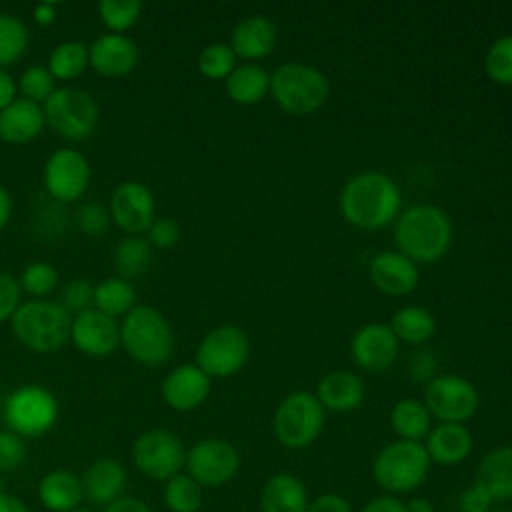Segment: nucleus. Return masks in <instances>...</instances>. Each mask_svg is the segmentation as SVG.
Here are the masks:
<instances>
[{"instance_id":"obj_1","label":"nucleus","mask_w":512,"mask_h":512,"mask_svg":"<svg viewBox=\"0 0 512 512\" xmlns=\"http://www.w3.org/2000/svg\"><path fill=\"white\" fill-rule=\"evenodd\" d=\"M338 204L348 224L362 230H382L396 222L402 212V194L388 174L366 170L342 186Z\"/></svg>"},{"instance_id":"obj_2","label":"nucleus","mask_w":512,"mask_h":512,"mask_svg":"<svg viewBox=\"0 0 512 512\" xmlns=\"http://www.w3.org/2000/svg\"><path fill=\"white\" fill-rule=\"evenodd\" d=\"M454 228L448 214L434 204H412L394 222L398 252L416 264H432L446 256L452 246Z\"/></svg>"},{"instance_id":"obj_3","label":"nucleus","mask_w":512,"mask_h":512,"mask_svg":"<svg viewBox=\"0 0 512 512\" xmlns=\"http://www.w3.org/2000/svg\"><path fill=\"white\" fill-rule=\"evenodd\" d=\"M270 96L290 116H310L330 98V82L322 70L306 62H284L270 72Z\"/></svg>"},{"instance_id":"obj_4","label":"nucleus","mask_w":512,"mask_h":512,"mask_svg":"<svg viewBox=\"0 0 512 512\" xmlns=\"http://www.w3.org/2000/svg\"><path fill=\"white\" fill-rule=\"evenodd\" d=\"M10 326L16 340L28 350L52 354L68 342L72 318L60 302L36 298L18 306Z\"/></svg>"},{"instance_id":"obj_5","label":"nucleus","mask_w":512,"mask_h":512,"mask_svg":"<svg viewBox=\"0 0 512 512\" xmlns=\"http://www.w3.org/2000/svg\"><path fill=\"white\" fill-rule=\"evenodd\" d=\"M120 344L138 364L160 366L174 352V332L162 312L148 304H136L120 326Z\"/></svg>"},{"instance_id":"obj_6","label":"nucleus","mask_w":512,"mask_h":512,"mask_svg":"<svg viewBox=\"0 0 512 512\" xmlns=\"http://www.w3.org/2000/svg\"><path fill=\"white\" fill-rule=\"evenodd\" d=\"M326 422V410L308 390H296L286 394L274 410L272 430L276 440L286 448H306L322 432Z\"/></svg>"},{"instance_id":"obj_7","label":"nucleus","mask_w":512,"mask_h":512,"mask_svg":"<svg viewBox=\"0 0 512 512\" xmlns=\"http://www.w3.org/2000/svg\"><path fill=\"white\" fill-rule=\"evenodd\" d=\"M430 458L422 442L394 440L374 458L372 474L380 488L392 494L418 488L428 474Z\"/></svg>"},{"instance_id":"obj_8","label":"nucleus","mask_w":512,"mask_h":512,"mask_svg":"<svg viewBox=\"0 0 512 512\" xmlns=\"http://www.w3.org/2000/svg\"><path fill=\"white\" fill-rule=\"evenodd\" d=\"M4 422L20 438H38L58 420V400L40 384H24L2 402Z\"/></svg>"},{"instance_id":"obj_9","label":"nucleus","mask_w":512,"mask_h":512,"mask_svg":"<svg viewBox=\"0 0 512 512\" xmlns=\"http://www.w3.org/2000/svg\"><path fill=\"white\" fill-rule=\"evenodd\" d=\"M250 358V338L234 324L212 328L196 348V366L210 378H230L238 374Z\"/></svg>"},{"instance_id":"obj_10","label":"nucleus","mask_w":512,"mask_h":512,"mask_svg":"<svg viewBox=\"0 0 512 512\" xmlns=\"http://www.w3.org/2000/svg\"><path fill=\"white\" fill-rule=\"evenodd\" d=\"M44 116L50 128L66 140L88 138L98 124V104L90 92L82 88H58L44 102Z\"/></svg>"},{"instance_id":"obj_11","label":"nucleus","mask_w":512,"mask_h":512,"mask_svg":"<svg viewBox=\"0 0 512 512\" xmlns=\"http://www.w3.org/2000/svg\"><path fill=\"white\" fill-rule=\"evenodd\" d=\"M480 404L476 386L458 374H440L428 380L424 388V406L430 416L440 422L464 424L470 420Z\"/></svg>"},{"instance_id":"obj_12","label":"nucleus","mask_w":512,"mask_h":512,"mask_svg":"<svg viewBox=\"0 0 512 512\" xmlns=\"http://www.w3.org/2000/svg\"><path fill=\"white\" fill-rule=\"evenodd\" d=\"M132 458L144 476L168 482L186 464V450L174 432L154 428L136 438Z\"/></svg>"},{"instance_id":"obj_13","label":"nucleus","mask_w":512,"mask_h":512,"mask_svg":"<svg viewBox=\"0 0 512 512\" xmlns=\"http://www.w3.org/2000/svg\"><path fill=\"white\" fill-rule=\"evenodd\" d=\"M186 466L200 486H222L236 476L240 454L222 438H204L186 452Z\"/></svg>"},{"instance_id":"obj_14","label":"nucleus","mask_w":512,"mask_h":512,"mask_svg":"<svg viewBox=\"0 0 512 512\" xmlns=\"http://www.w3.org/2000/svg\"><path fill=\"white\" fill-rule=\"evenodd\" d=\"M44 188L58 202L78 200L90 182V166L82 152L60 148L44 164Z\"/></svg>"},{"instance_id":"obj_15","label":"nucleus","mask_w":512,"mask_h":512,"mask_svg":"<svg viewBox=\"0 0 512 512\" xmlns=\"http://www.w3.org/2000/svg\"><path fill=\"white\" fill-rule=\"evenodd\" d=\"M400 352V340L390 324L370 322L360 326L350 340V356L354 364L366 372L388 370Z\"/></svg>"},{"instance_id":"obj_16","label":"nucleus","mask_w":512,"mask_h":512,"mask_svg":"<svg viewBox=\"0 0 512 512\" xmlns=\"http://www.w3.org/2000/svg\"><path fill=\"white\" fill-rule=\"evenodd\" d=\"M108 212L120 230L138 236L154 222V196L146 184L126 180L112 192Z\"/></svg>"},{"instance_id":"obj_17","label":"nucleus","mask_w":512,"mask_h":512,"mask_svg":"<svg viewBox=\"0 0 512 512\" xmlns=\"http://www.w3.org/2000/svg\"><path fill=\"white\" fill-rule=\"evenodd\" d=\"M70 340L82 354L104 358L118 348L120 328L114 318L90 308L72 318Z\"/></svg>"},{"instance_id":"obj_18","label":"nucleus","mask_w":512,"mask_h":512,"mask_svg":"<svg viewBox=\"0 0 512 512\" xmlns=\"http://www.w3.org/2000/svg\"><path fill=\"white\" fill-rule=\"evenodd\" d=\"M370 282L386 296H408L420 282L418 264L398 250H384L370 260Z\"/></svg>"},{"instance_id":"obj_19","label":"nucleus","mask_w":512,"mask_h":512,"mask_svg":"<svg viewBox=\"0 0 512 512\" xmlns=\"http://www.w3.org/2000/svg\"><path fill=\"white\" fill-rule=\"evenodd\" d=\"M88 58L90 66L98 74L118 78L126 76L136 68L140 54L136 42L126 34L106 32L92 42V46L88 48Z\"/></svg>"},{"instance_id":"obj_20","label":"nucleus","mask_w":512,"mask_h":512,"mask_svg":"<svg viewBox=\"0 0 512 512\" xmlns=\"http://www.w3.org/2000/svg\"><path fill=\"white\" fill-rule=\"evenodd\" d=\"M210 394V376L204 374L196 364L176 366L162 382L164 402L178 410L190 412L198 408Z\"/></svg>"},{"instance_id":"obj_21","label":"nucleus","mask_w":512,"mask_h":512,"mask_svg":"<svg viewBox=\"0 0 512 512\" xmlns=\"http://www.w3.org/2000/svg\"><path fill=\"white\" fill-rule=\"evenodd\" d=\"M276 42H278L276 24L262 14H254V16L242 18L234 26L228 44H230L232 52L236 54V58H242V60L254 64V62L270 56Z\"/></svg>"},{"instance_id":"obj_22","label":"nucleus","mask_w":512,"mask_h":512,"mask_svg":"<svg viewBox=\"0 0 512 512\" xmlns=\"http://www.w3.org/2000/svg\"><path fill=\"white\" fill-rule=\"evenodd\" d=\"M46 124L44 108L40 104L16 98L4 110H0V140L8 144H26L34 140Z\"/></svg>"},{"instance_id":"obj_23","label":"nucleus","mask_w":512,"mask_h":512,"mask_svg":"<svg viewBox=\"0 0 512 512\" xmlns=\"http://www.w3.org/2000/svg\"><path fill=\"white\" fill-rule=\"evenodd\" d=\"M364 382L350 370H334L320 378L316 398L330 412H352L364 402Z\"/></svg>"},{"instance_id":"obj_24","label":"nucleus","mask_w":512,"mask_h":512,"mask_svg":"<svg viewBox=\"0 0 512 512\" xmlns=\"http://www.w3.org/2000/svg\"><path fill=\"white\" fill-rule=\"evenodd\" d=\"M472 432L464 424L440 422L436 428H430L426 436V452L432 462L442 466L460 464L472 452Z\"/></svg>"},{"instance_id":"obj_25","label":"nucleus","mask_w":512,"mask_h":512,"mask_svg":"<svg viewBox=\"0 0 512 512\" xmlns=\"http://www.w3.org/2000/svg\"><path fill=\"white\" fill-rule=\"evenodd\" d=\"M126 486V472L114 458H98L84 472L82 488L94 504H112Z\"/></svg>"},{"instance_id":"obj_26","label":"nucleus","mask_w":512,"mask_h":512,"mask_svg":"<svg viewBox=\"0 0 512 512\" xmlns=\"http://www.w3.org/2000/svg\"><path fill=\"white\" fill-rule=\"evenodd\" d=\"M476 486L482 488L492 502L512 498V446L494 448L480 460Z\"/></svg>"},{"instance_id":"obj_27","label":"nucleus","mask_w":512,"mask_h":512,"mask_svg":"<svg viewBox=\"0 0 512 512\" xmlns=\"http://www.w3.org/2000/svg\"><path fill=\"white\" fill-rule=\"evenodd\" d=\"M260 508L262 512H308L306 488L288 472L274 474L262 488Z\"/></svg>"},{"instance_id":"obj_28","label":"nucleus","mask_w":512,"mask_h":512,"mask_svg":"<svg viewBox=\"0 0 512 512\" xmlns=\"http://www.w3.org/2000/svg\"><path fill=\"white\" fill-rule=\"evenodd\" d=\"M226 94L240 106H254L270 94V72L260 64H238L224 80Z\"/></svg>"},{"instance_id":"obj_29","label":"nucleus","mask_w":512,"mask_h":512,"mask_svg":"<svg viewBox=\"0 0 512 512\" xmlns=\"http://www.w3.org/2000/svg\"><path fill=\"white\" fill-rule=\"evenodd\" d=\"M40 502L54 512H72L78 508L84 488L80 478L70 470L48 472L38 486Z\"/></svg>"},{"instance_id":"obj_30","label":"nucleus","mask_w":512,"mask_h":512,"mask_svg":"<svg viewBox=\"0 0 512 512\" xmlns=\"http://www.w3.org/2000/svg\"><path fill=\"white\" fill-rule=\"evenodd\" d=\"M430 412L422 400L402 398L390 410V424L400 440L420 442L430 432Z\"/></svg>"},{"instance_id":"obj_31","label":"nucleus","mask_w":512,"mask_h":512,"mask_svg":"<svg viewBox=\"0 0 512 512\" xmlns=\"http://www.w3.org/2000/svg\"><path fill=\"white\" fill-rule=\"evenodd\" d=\"M390 328L400 342L424 344L436 332V318L424 306H402L394 312Z\"/></svg>"},{"instance_id":"obj_32","label":"nucleus","mask_w":512,"mask_h":512,"mask_svg":"<svg viewBox=\"0 0 512 512\" xmlns=\"http://www.w3.org/2000/svg\"><path fill=\"white\" fill-rule=\"evenodd\" d=\"M136 306V292L128 280L112 276L94 286V308L110 318L128 314Z\"/></svg>"},{"instance_id":"obj_33","label":"nucleus","mask_w":512,"mask_h":512,"mask_svg":"<svg viewBox=\"0 0 512 512\" xmlns=\"http://www.w3.org/2000/svg\"><path fill=\"white\" fill-rule=\"evenodd\" d=\"M152 262V246L140 236H126L114 248V266L120 278H136L148 270Z\"/></svg>"},{"instance_id":"obj_34","label":"nucleus","mask_w":512,"mask_h":512,"mask_svg":"<svg viewBox=\"0 0 512 512\" xmlns=\"http://www.w3.org/2000/svg\"><path fill=\"white\" fill-rule=\"evenodd\" d=\"M90 64L88 46L78 40L58 44L48 56V70L56 80H74Z\"/></svg>"},{"instance_id":"obj_35","label":"nucleus","mask_w":512,"mask_h":512,"mask_svg":"<svg viewBox=\"0 0 512 512\" xmlns=\"http://www.w3.org/2000/svg\"><path fill=\"white\" fill-rule=\"evenodd\" d=\"M30 42L26 24L14 14H0V68L22 58Z\"/></svg>"},{"instance_id":"obj_36","label":"nucleus","mask_w":512,"mask_h":512,"mask_svg":"<svg viewBox=\"0 0 512 512\" xmlns=\"http://www.w3.org/2000/svg\"><path fill=\"white\" fill-rule=\"evenodd\" d=\"M164 502L172 512H196L202 506V488L194 478L176 474L166 482Z\"/></svg>"},{"instance_id":"obj_37","label":"nucleus","mask_w":512,"mask_h":512,"mask_svg":"<svg viewBox=\"0 0 512 512\" xmlns=\"http://www.w3.org/2000/svg\"><path fill=\"white\" fill-rule=\"evenodd\" d=\"M236 54L226 42H212L202 48L198 56V70L208 80H226L236 64Z\"/></svg>"},{"instance_id":"obj_38","label":"nucleus","mask_w":512,"mask_h":512,"mask_svg":"<svg viewBox=\"0 0 512 512\" xmlns=\"http://www.w3.org/2000/svg\"><path fill=\"white\" fill-rule=\"evenodd\" d=\"M98 14L102 24L112 34H122L130 30L142 14V2L138 0H102L98 4Z\"/></svg>"},{"instance_id":"obj_39","label":"nucleus","mask_w":512,"mask_h":512,"mask_svg":"<svg viewBox=\"0 0 512 512\" xmlns=\"http://www.w3.org/2000/svg\"><path fill=\"white\" fill-rule=\"evenodd\" d=\"M488 78L500 86H512V34L496 38L484 58Z\"/></svg>"},{"instance_id":"obj_40","label":"nucleus","mask_w":512,"mask_h":512,"mask_svg":"<svg viewBox=\"0 0 512 512\" xmlns=\"http://www.w3.org/2000/svg\"><path fill=\"white\" fill-rule=\"evenodd\" d=\"M56 78L50 74L48 66H40L34 64L30 68H26L20 76V92L24 94L26 100L32 102H46L54 92H56Z\"/></svg>"},{"instance_id":"obj_41","label":"nucleus","mask_w":512,"mask_h":512,"mask_svg":"<svg viewBox=\"0 0 512 512\" xmlns=\"http://www.w3.org/2000/svg\"><path fill=\"white\" fill-rule=\"evenodd\" d=\"M58 286V272L48 262H30L20 276V288L36 298L48 296Z\"/></svg>"},{"instance_id":"obj_42","label":"nucleus","mask_w":512,"mask_h":512,"mask_svg":"<svg viewBox=\"0 0 512 512\" xmlns=\"http://www.w3.org/2000/svg\"><path fill=\"white\" fill-rule=\"evenodd\" d=\"M60 304L68 314H80L84 310H90L94 306V286L82 278L70 280L60 292Z\"/></svg>"},{"instance_id":"obj_43","label":"nucleus","mask_w":512,"mask_h":512,"mask_svg":"<svg viewBox=\"0 0 512 512\" xmlns=\"http://www.w3.org/2000/svg\"><path fill=\"white\" fill-rule=\"evenodd\" d=\"M110 222V212L100 202H86L76 214L78 228L88 236H100Z\"/></svg>"},{"instance_id":"obj_44","label":"nucleus","mask_w":512,"mask_h":512,"mask_svg":"<svg viewBox=\"0 0 512 512\" xmlns=\"http://www.w3.org/2000/svg\"><path fill=\"white\" fill-rule=\"evenodd\" d=\"M26 446L14 432H0V472H10L24 462Z\"/></svg>"},{"instance_id":"obj_45","label":"nucleus","mask_w":512,"mask_h":512,"mask_svg":"<svg viewBox=\"0 0 512 512\" xmlns=\"http://www.w3.org/2000/svg\"><path fill=\"white\" fill-rule=\"evenodd\" d=\"M180 240V226L172 218H154L148 228V242L156 248H172Z\"/></svg>"},{"instance_id":"obj_46","label":"nucleus","mask_w":512,"mask_h":512,"mask_svg":"<svg viewBox=\"0 0 512 512\" xmlns=\"http://www.w3.org/2000/svg\"><path fill=\"white\" fill-rule=\"evenodd\" d=\"M20 306V282L8 274L0 272V322L10 320Z\"/></svg>"},{"instance_id":"obj_47","label":"nucleus","mask_w":512,"mask_h":512,"mask_svg":"<svg viewBox=\"0 0 512 512\" xmlns=\"http://www.w3.org/2000/svg\"><path fill=\"white\" fill-rule=\"evenodd\" d=\"M460 510L462 512H488L492 508V500L488 498V494L478 488L476 484L466 488L462 494H460Z\"/></svg>"},{"instance_id":"obj_48","label":"nucleus","mask_w":512,"mask_h":512,"mask_svg":"<svg viewBox=\"0 0 512 512\" xmlns=\"http://www.w3.org/2000/svg\"><path fill=\"white\" fill-rule=\"evenodd\" d=\"M308 512H352V508L338 494H322L312 504H308Z\"/></svg>"},{"instance_id":"obj_49","label":"nucleus","mask_w":512,"mask_h":512,"mask_svg":"<svg viewBox=\"0 0 512 512\" xmlns=\"http://www.w3.org/2000/svg\"><path fill=\"white\" fill-rule=\"evenodd\" d=\"M104 512H152L148 508V504L140 498L134 496H120L118 500H114L112 504L106 506Z\"/></svg>"},{"instance_id":"obj_50","label":"nucleus","mask_w":512,"mask_h":512,"mask_svg":"<svg viewBox=\"0 0 512 512\" xmlns=\"http://www.w3.org/2000/svg\"><path fill=\"white\" fill-rule=\"evenodd\" d=\"M362 512H406L404 502L394 496H378L370 500Z\"/></svg>"},{"instance_id":"obj_51","label":"nucleus","mask_w":512,"mask_h":512,"mask_svg":"<svg viewBox=\"0 0 512 512\" xmlns=\"http://www.w3.org/2000/svg\"><path fill=\"white\" fill-rule=\"evenodd\" d=\"M14 100H16V82L4 68H0V110H4Z\"/></svg>"},{"instance_id":"obj_52","label":"nucleus","mask_w":512,"mask_h":512,"mask_svg":"<svg viewBox=\"0 0 512 512\" xmlns=\"http://www.w3.org/2000/svg\"><path fill=\"white\" fill-rule=\"evenodd\" d=\"M32 18L40 26L52 24L56 20V4L54 2H40V4H36L34 10H32Z\"/></svg>"},{"instance_id":"obj_53","label":"nucleus","mask_w":512,"mask_h":512,"mask_svg":"<svg viewBox=\"0 0 512 512\" xmlns=\"http://www.w3.org/2000/svg\"><path fill=\"white\" fill-rule=\"evenodd\" d=\"M0 512H30V510L20 498L0 492Z\"/></svg>"},{"instance_id":"obj_54","label":"nucleus","mask_w":512,"mask_h":512,"mask_svg":"<svg viewBox=\"0 0 512 512\" xmlns=\"http://www.w3.org/2000/svg\"><path fill=\"white\" fill-rule=\"evenodd\" d=\"M12 216V198L10 192L0 184V230L8 224Z\"/></svg>"},{"instance_id":"obj_55","label":"nucleus","mask_w":512,"mask_h":512,"mask_svg":"<svg viewBox=\"0 0 512 512\" xmlns=\"http://www.w3.org/2000/svg\"><path fill=\"white\" fill-rule=\"evenodd\" d=\"M406 512H434V506L426 498H412L408 504H404Z\"/></svg>"},{"instance_id":"obj_56","label":"nucleus","mask_w":512,"mask_h":512,"mask_svg":"<svg viewBox=\"0 0 512 512\" xmlns=\"http://www.w3.org/2000/svg\"><path fill=\"white\" fill-rule=\"evenodd\" d=\"M488 512H512L510 508H490Z\"/></svg>"},{"instance_id":"obj_57","label":"nucleus","mask_w":512,"mask_h":512,"mask_svg":"<svg viewBox=\"0 0 512 512\" xmlns=\"http://www.w3.org/2000/svg\"><path fill=\"white\" fill-rule=\"evenodd\" d=\"M72 512H90V510H84V508H76V510H72Z\"/></svg>"},{"instance_id":"obj_58","label":"nucleus","mask_w":512,"mask_h":512,"mask_svg":"<svg viewBox=\"0 0 512 512\" xmlns=\"http://www.w3.org/2000/svg\"><path fill=\"white\" fill-rule=\"evenodd\" d=\"M0 410H2V400H0Z\"/></svg>"}]
</instances>
